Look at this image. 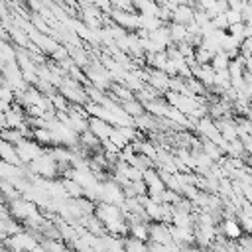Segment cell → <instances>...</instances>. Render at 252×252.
<instances>
[{"label": "cell", "instance_id": "obj_1", "mask_svg": "<svg viewBox=\"0 0 252 252\" xmlns=\"http://www.w3.org/2000/svg\"><path fill=\"white\" fill-rule=\"evenodd\" d=\"M28 167L33 171V173H37L39 177H43V179H55L57 175H59V163L47 154V150L39 156V158H35L33 161H30L28 163Z\"/></svg>", "mask_w": 252, "mask_h": 252}, {"label": "cell", "instance_id": "obj_2", "mask_svg": "<svg viewBox=\"0 0 252 252\" xmlns=\"http://www.w3.org/2000/svg\"><path fill=\"white\" fill-rule=\"evenodd\" d=\"M124 189L114 181V179H104L100 181L98 185V199L96 201H104V203H110V205H122L124 201Z\"/></svg>", "mask_w": 252, "mask_h": 252}, {"label": "cell", "instance_id": "obj_3", "mask_svg": "<svg viewBox=\"0 0 252 252\" xmlns=\"http://www.w3.org/2000/svg\"><path fill=\"white\" fill-rule=\"evenodd\" d=\"M14 148H16V154H18L22 165H28L30 161H33L35 158H39V156L45 152V148L39 146V144H37L35 140H32V138H22L18 144H14Z\"/></svg>", "mask_w": 252, "mask_h": 252}, {"label": "cell", "instance_id": "obj_4", "mask_svg": "<svg viewBox=\"0 0 252 252\" xmlns=\"http://www.w3.org/2000/svg\"><path fill=\"white\" fill-rule=\"evenodd\" d=\"M110 18L116 26L124 28L126 32H136L138 30V12L136 10H118V8H112L110 12Z\"/></svg>", "mask_w": 252, "mask_h": 252}, {"label": "cell", "instance_id": "obj_5", "mask_svg": "<svg viewBox=\"0 0 252 252\" xmlns=\"http://www.w3.org/2000/svg\"><path fill=\"white\" fill-rule=\"evenodd\" d=\"M169 234H171V240L175 244H179L181 248L195 244L193 226H175V224H169Z\"/></svg>", "mask_w": 252, "mask_h": 252}, {"label": "cell", "instance_id": "obj_6", "mask_svg": "<svg viewBox=\"0 0 252 252\" xmlns=\"http://www.w3.org/2000/svg\"><path fill=\"white\" fill-rule=\"evenodd\" d=\"M152 242H159V244H169L171 242V234H169V224L165 222H159V220H154L150 222V238Z\"/></svg>", "mask_w": 252, "mask_h": 252}, {"label": "cell", "instance_id": "obj_7", "mask_svg": "<svg viewBox=\"0 0 252 252\" xmlns=\"http://www.w3.org/2000/svg\"><path fill=\"white\" fill-rule=\"evenodd\" d=\"M152 89H156L159 94H163L165 91H169V77L159 71V69H148V81H146Z\"/></svg>", "mask_w": 252, "mask_h": 252}, {"label": "cell", "instance_id": "obj_8", "mask_svg": "<svg viewBox=\"0 0 252 252\" xmlns=\"http://www.w3.org/2000/svg\"><path fill=\"white\" fill-rule=\"evenodd\" d=\"M217 230H219V234H222L226 240H236L238 236L244 234L242 228H240V224H238V220H236L234 217L222 219V222H220V226H217Z\"/></svg>", "mask_w": 252, "mask_h": 252}, {"label": "cell", "instance_id": "obj_9", "mask_svg": "<svg viewBox=\"0 0 252 252\" xmlns=\"http://www.w3.org/2000/svg\"><path fill=\"white\" fill-rule=\"evenodd\" d=\"M193 14H195V8H193L191 4H181V6H175V8L171 10V22L187 26L189 22H193Z\"/></svg>", "mask_w": 252, "mask_h": 252}, {"label": "cell", "instance_id": "obj_10", "mask_svg": "<svg viewBox=\"0 0 252 252\" xmlns=\"http://www.w3.org/2000/svg\"><path fill=\"white\" fill-rule=\"evenodd\" d=\"M114 126H110L108 122L100 120V118H94V116H89V130L98 138V140H106L110 136Z\"/></svg>", "mask_w": 252, "mask_h": 252}, {"label": "cell", "instance_id": "obj_11", "mask_svg": "<svg viewBox=\"0 0 252 252\" xmlns=\"http://www.w3.org/2000/svg\"><path fill=\"white\" fill-rule=\"evenodd\" d=\"M128 234L136 240H142V242H148L150 238V222L146 220H138V222H130L128 224Z\"/></svg>", "mask_w": 252, "mask_h": 252}, {"label": "cell", "instance_id": "obj_12", "mask_svg": "<svg viewBox=\"0 0 252 252\" xmlns=\"http://www.w3.org/2000/svg\"><path fill=\"white\" fill-rule=\"evenodd\" d=\"M32 140H35V142H37L39 146H43V148L53 146L51 132H49L45 126H35V128H32Z\"/></svg>", "mask_w": 252, "mask_h": 252}, {"label": "cell", "instance_id": "obj_13", "mask_svg": "<svg viewBox=\"0 0 252 252\" xmlns=\"http://www.w3.org/2000/svg\"><path fill=\"white\" fill-rule=\"evenodd\" d=\"M120 106L124 108V112L128 114V116H132V118H136V116H140V114H144L146 110H144V104L138 100V98H130V100H122L120 102Z\"/></svg>", "mask_w": 252, "mask_h": 252}, {"label": "cell", "instance_id": "obj_14", "mask_svg": "<svg viewBox=\"0 0 252 252\" xmlns=\"http://www.w3.org/2000/svg\"><path fill=\"white\" fill-rule=\"evenodd\" d=\"M61 183H63V189H65V195L69 197V199H77V197H83V187L77 183V181H73V179H67V177H63L61 179Z\"/></svg>", "mask_w": 252, "mask_h": 252}, {"label": "cell", "instance_id": "obj_15", "mask_svg": "<svg viewBox=\"0 0 252 252\" xmlns=\"http://www.w3.org/2000/svg\"><path fill=\"white\" fill-rule=\"evenodd\" d=\"M228 61H230V57H228L226 51H217V53L211 57L209 65H211L215 71H219V69H226V67H228Z\"/></svg>", "mask_w": 252, "mask_h": 252}, {"label": "cell", "instance_id": "obj_16", "mask_svg": "<svg viewBox=\"0 0 252 252\" xmlns=\"http://www.w3.org/2000/svg\"><path fill=\"white\" fill-rule=\"evenodd\" d=\"M22 138H26V136H24V132L18 130V128H2V130H0V140H6V142H10V144H18Z\"/></svg>", "mask_w": 252, "mask_h": 252}, {"label": "cell", "instance_id": "obj_17", "mask_svg": "<svg viewBox=\"0 0 252 252\" xmlns=\"http://www.w3.org/2000/svg\"><path fill=\"white\" fill-rule=\"evenodd\" d=\"M124 250L126 252H148V246H146V242L130 236V238H124Z\"/></svg>", "mask_w": 252, "mask_h": 252}, {"label": "cell", "instance_id": "obj_18", "mask_svg": "<svg viewBox=\"0 0 252 252\" xmlns=\"http://www.w3.org/2000/svg\"><path fill=\"white\" fill-rule=\"evenodd\" d=\"M224 18L228 24H236V22H242V16L238 10H232V8H226L224 10Z\"/></svg>", "mask_w": 252, "mask_h": 252}, {"label": "cell", "instance_id": "obj_19", "mask_svg": "<svg viewBox=\"0 0 252 252\" xmlns=\"http://www.w3.org/2000/svg\"><path fill=\"white\" fill-rule=\"evenodd\" d=\"M28 252H47V250H45V248H43V244H41V242H37V244H35V246H33V248H30V250H28Z\"/></svg>", "mask_w": 252, "mask_h": 252}]
</instances>
